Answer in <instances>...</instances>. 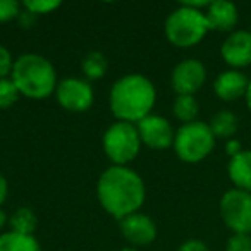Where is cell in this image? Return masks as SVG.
Masks as SVG:
<instances>
[{
  "label": "cell",
  "mask_w": 251,
  "mask_h": 251,
  "mask_svg": "<svg viewBox=\"0 0 251 251\" xmlns=\"http://www.w3.org/2000/svg\"><path fill=\"white\" fill-rule=\"evenodd\" d=\"M220 219L232 234H251V193L227 189L219 201Z\"/></svg>",
  "instance_id": "7"
},
{
  "label": "cell",
  "mask_w": 251,
  "mask_h": 251,
  "mask_svg": "<svg viewBox=\"0 0 251 251\" xmlns=\"http://www.w3.org/2000/svg\"><path fill=\"white\" fill-rule=\"evenodd\" d=\"M220 57L232 69H243L251 66V31L236 29L229 33L220 45Z\"/></svg>",
  "instance_id": "11"
},
{
  "label": "cell",
  "mask_w": 251,
  "mask_h": 251,
  "mask_svg": "<svg viewBox=\"0 0 251 251\" xmlns=\"http://www.w3.org/2000/svg\"><path fill=\"white\" fill-rule=\"evenodd\" d=\"M141 143L151 150H165L174 145L176 131L165 117L150 114L136 124Z\"/></svg>",
  "instance_id": "10"
},
{
  "label": "cell",
  "mask_w": 251,
  "mask_h": 251,
  "mask_svg": "<svg viewBox=\"0 0 251 251\" xmlns=\"http://www.w3.org/2000/svg\"><path fill=\"white\" fill-rule=\"evenodd\" d=\"M0 251H42V246L35 236L7 230L0 234Z\"/></svg>",
  "instance_id": "18"
},
{
  "label": "cell",
  "mask_w": 251,
  "mask_h": 251,
  "mask_svg": "<svg viewBox=\"0 0 251 251\" xmlns=\"http://www.w3.org/2000/svg\"><path fill=\"white\" fill-rule=\"evenodd\" d=\"M244 103H246V108L251 112V79H250V84H248V90H246V95H244Z\"/></svg>",
  "instance_id": "31"
},
{
  "label": "cell",
  "mask_w": 251,
  "mask_h": 251,
  "mask_svg": "<svg viewBox=\"0 0 251 251\" xmlns=\"http://www.w3.org/2000/svg\"><path fill=\"white\" fill-rule=\"evenodd\" d=\"M35 19H36V16H33L31 12H28L26 9H23L21 11V14H19V18H18V21H19V25L23 26V28H31L33 25H35Z\"/></svg>",
  "instance_id": "28"
},
{
  "label": "cell",
  "mask_w": 251,
  "mask_h": 251,
  "mask_svg": "<svg viewBox=\"0 0 251 251\" xmlns=\"http://www.w3.org/2000/svg\"><path fill=\"white\" fill-rule=\"evenodd\" d=\"M62 5L60 0H25L23 2V9L31 12L33 16H45L50 12L57 11Z\"/></svg>",
  "instance_id": "22"
},
{
  "label": "cell",
  "mask_w": 251,
  "mask_h": 251,
  "mask_svg": "<svg viewBox=\"0 0 251 251\" xmlns=\"http://www.w3.org/2000/svg\"><path fill=\"white\" fill-rule=\"evenodd\" d=\"M19 98H21V93L11 77L0 79V110L12 107Z\"/></svg>",
  "instance_id": "21"
},
{
  "label": "cell",
  "mask_w": 251,
  "mask_h": 251,
  "mask_svg": "<svg viewBox=\"0 0 251 251\" xmlns=\"http://www.w3.org/2000/svg\"><path fill=\"white\" fill-rule=\"evenodd\" d=\"M177 251H210L208 244L200 239H188L179 246Z\"/></svg>",
  "instance_id": "26"
},
{
  "label": "cell",
  "mask_w": 251,
  "mask_h": 251,
  "mask_svg": "<svg viewBox=\"0 0 251 251\" xmlns=\"http://www.w3.org/2000/svg\"><path fill=\"white\" fill-rule=\"evenodd\" d=\"M141 138L136 124L115 121L105 129L101 138L103 153L112 165H127L140 155Z\"/></svg>",
  "instance_id": "6"
},
{
  "label": "cell",
  "mask_w": 251,
  "mask_h": 251,
  "mask_svg": "<svg viewBox=\"0 0 251 251\" xmlns=\"http://www.w3.org/2000/svg\"><path fill=\"white\" fill-rule=\"evenodd\" d=\"M121 251H140L138 248H122Z\"/></svg>",
  "instance_id": "32"
},
{
  "label": "cell",
  "mask_w": 251,
  "mask_h": 251,
  "mask_svg": "<svg viewBox=\"0 0 251 251\" xmlns=\"http://www.w3.org/2000/svg\"><path fill=\"white\" fill-rule=\"evenodd\" d=\"M206 81V67L198 59H184L171 73V86L176 95H195Z\"/></svg>",
  "instance_id": "9"
},
{
  "label": "cell",
  "mask_w": 251,
  "mask_h": 251,
  "mask_svg": "<svg viewBox=\"0 0 251 251\" xmlns=\"http://www.w3.org/2000/svg\"><path fill=\"white\" fill-rule=\"evenodd\" d=\"M205 18L210 31L232 33L236 31L237 21H239V11L232 2L215 0V2H210V5L205 9Z\"/></svg>",
  "instance_id": "13"
},
{
  "label": "cell",
  "mask_w": 251,
  "mask_h": 251,
  "mask_svg": "<svg viewBox=\"0 0 251 251\" xmlns=\"http://www.w3.org/2000/svg\"><path fill=\"white\" fill-rule=\"evenodd\" d=\"M157 101V88L145 74H126L114 81L108 93V107L117 121L138 124L151 114Z\"/></svg>",
  "instance_id": "2"
},
{
  "label": "cell",
  "mask_w": 251,
  "mask_h": 251,
  "mask_svg": "<svg viewBox=\"0 0 251 251\" xmlns=\"http://www.w3.org/2000/svg\"><path fill=\"white\" fill-rule=\"evenodd\" d=\"M55 98L59 105L67 112L79 114L91 108L95 101V90L84 77H64L55 88Z\"/></svg>",
  "instance_id": "8"
},
{
  "label": "cell",
  "mask_w": 251,
  "mask_h": 251,
  "mask_svg": "<svg viewBox=\"0 0 251 251\" xmlns=\"http://www.w3.org/2000/svg\"><path fill=\"white\" fill-rule=\"evenodd\" d=\"M14 60L16 59H12V53L9 52L7 47L0 45V79H4V77H11Z\"/></svg>",
  "instance_id": "25"
},
{
  "label": "cell",
  "mask_w": 251,
  "mask_h": 251,
  "mask_svg": "<svg viewBox=\"0 0 251 251\" xmlns=\"http://www.w3.org/2000/svg\"><path fill=\"white\" fill-rule=\"evenodd\" d=\"M81 69H83L84 79H88L90 83L91 81H98L107 74L108 60L103 53L98 52V50H95V52H90L83 59V62H81Z\"/></svg>",
  "instance_id": "20"
},
{
  "label": "cell",
  "mask_w": 251,
  "mask_h": 251,
  "mask_svg": "<svg viewBox=\"0 0 251 251\" xmlns=\"http://www.w3.org/2000/svg\"><path fill=\"white\" fill-rule=\"evenodd\" d=\"M9 224V217H7V213L4 212V210L0 208V234H2V229H4L5 226Z\"/></svg>",
  "instance_id": "30"
},
{
  "label": "cell",
  "mask_w": 251,
  "mask_h": 251,
  "mask_svg": "<svg viewBox=\"0 0 251 251\" xmlns=\"http://www.w3.org/2000/svg\"><path fill=\"white\" fill-rule=\"evenodd\" d=\"M172 112H174V117L179 119L182 124H189L198 121L196 117L200 114V103L195 95H176Z\"/></svg>",
  "instance_id": "19"
},
{
  "label": "cell",
  "mask_w": 251,
  "mask_h": 251,
  "mask_svg": "<svg viewBox=\"0 0 251 251\" xmlns=\"http://www.w3.org/2000/svg\"><path fill=\"white\" fill-rule=\"evenodd\" d=\"M9 227L12 232L35 236L36 229H38V217H36L35 210L29 206H19L9 217Z\"/></svg>",
  "instance_id": "17"
},
{
  "label": "cell",
  "mask_w": 251,
  "mask_h": 251,
  "mask_svg": "<svg viewBox=\"0 0 251 251\" xmlns=\"http://www.w3.org/2000/svg\"><path fill=\"white\" fill-rule=\"evenodd\" d=\"M224 251H251V236H248V234H232L227 239Z\"/></svg>",
  "instance_id": "24"
},
{
  "label": "cell",
  "mask_w": 251,
  "mask_h": 251,
  "mask_svg": "<svg viewBox=\"0 0 251 251\" xmlns=\"http://www.w3.org/2000/svg\"><path fill=\"white\" fill-rule=\"evenodd\" d=\"M243 145H241L239 140H236V138H232V140H227L226 141V153L229 155V158L236 157V155H239L241 151H243Z\"/></svg>",
  "instance_id": "27"
},
{
  "label": "cell",
  "mask_w": 251,
  "mask_h": 251,
  "mask_svg": "<svg viewBox=\"0 0 251 251\" xmlns=\"http://www.w3.org/2000/svg\"><path fill=\"white\" fill-rule=\"evenodd\" d=\"M208 126L217 140H232L239 129V119L232 110L222 108L212 115Z\"/></svg>",
  "instance_id": "16"
},
{
  "label": "cell",
  "mask_w": 251,
  "mask_h": 251,
  "mask_svg": "<svg viewBox=\"0 0 251 251\" xmlns=\"http://www.w3.org/2000/svg\"><path fill=\"white\" fill-rule=\"evenodd\" d=\"M7 195H9V182H7V179H5V176L0 172V206L5 203Z\"/></svg>",
  "instance_id": "29"
},
{
  "label": "cell",
  "mask_w": 251,
  "mask_h": 251,
  "mask_svg": "<svg viewBox=\"0 0 251 251\" xmlns=\"http://www.w3.org/2000/svg\"><path fill=\"white\" fill-rule=\"evenodd\" d=\"M208 23L205 11L189 7L188 4H179L164 23V33L169 43L177 49H191L203 42L208 33Z\"/></svg>",
  "instance_id": "4"
},
{
  "label": "cell",
  "mask_w": 251,
  "mask_h": 251,
  "mask_svg": "<svg viewBox=\"0 0 251 251\" xmlns=\"http://www.w3.org/2000/svg\"><path fill=\"white\" fill-rule=\"evenodd\" d=\"M217 138L213 136L208 122L195 121L182 124L174 136V148L179 160L186 164H198L205 160L215 148Z\"/></svg>",
  "instance_id": "5"
},
{
  "label": "cell",
  "mask_w": 251,
  "mask_h": 251,
  "mask_svg": "<svg viewBox=\"0 0 251 251\" xmlns=\"http://www.w3.org/2000/svg\"><path fill=\"white\" fill-rule=\"evenodd\" d=\"M250 31H251V21H250Z\"/></svg>",
  "instance_id": "33"
},
{
  "label": "cell",
  "mask_w": 251,
  "mask_h": 251,
  "mask_svg": "<svg viewBox=\"0 0 251 251\" xmlns=\"http://www.w3.org/2000/svg\"><path fill=\"white\" fill-rule=\"evenodd\" d=\"M227 176L236 189L251 193V150H243L239 155L229 158Z\"/></svg>",
  "instance_id": "15"
},
{
  "label": "cell",
  "mask_w": 251,
  "mask_h": 251,
  "mask_svg": "<svg viewBox=\"0 0 251 251\" xmlns=\"http://www.w3.org/2000/svg\"><path fill=\"white\" fill-rule=\"evenodd\" d=\"M11 79L18 86L21 97L29 100H45L55 93L59 84L53 64L40 53H21L16 57Z\"/></svg>",
  "instance_id": "3"
},
{
  "label": "cell",
  "mask_w": 251,
  "mask_h": 251,
  "mask_svg": "<svg viewBox=\"0 0 251 251\" xmlns=\"http://www.w3.org/2000/svg\"><path fill=\"white\" fill-rule=\"evenodd\" d=\"M97 198L100 206L121 220L141 210L147 200L145 181L127 165H110L97 181Z\"/></svg>",
  "instance_id": "1"
},
{
  "label": "cell",
  "mask_w": 251,
  "mask_h": 251,
  "mask_svg": "<svg viewBox=\"0 0 251 251\" xmlns=\"http://www.w3.org/2000/svg\"><path fill=\"white\" fill-rule=\"evenodd\" d=\"M119 230L122 237L133 246H147L157 239V224L143 212L131 213L119 220Z\"/></svg>",
  "instance_id": "12"
},
{
  "label": "cell",
  "mask_w": 251,
  "mask_h": 251,
  "mask_svg": "<svg viewBox=\"0 0 251 251\" xmlns=\"http://www.w3.org/2000/svg\"><path fill=\"white\" fill-rule=\"evenodd\" d=\"M23 11V4L18 0H0V25L18 19Z\"/></svg>",
  "instance_id": "23"
},
{
  "label": "cell",
  "mask_w": 251,
  "mask_h": 251,
  "mask_svg": "<svg viewBox=\"0 0 251 251\" xmlns=\"http://www.w3.org/2000/svg\"><path fill=\"white\" fill-rule=\"evenodd\" d=\"M250 79L243 71L227 69L220 73L213 81V93L222 101H236L244 98Z\"/></svg>",
  "instance_id": "14"
}]
</instances>
